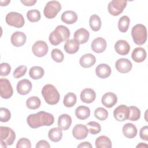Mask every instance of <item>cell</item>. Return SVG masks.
Instances as JSON below:
<instances>
[{
    "mask_svg": "<svg viewBox=\"0 0 148 148\" xmlns=\"http://www.w3.org/2000/svg\"><path fill=\"white\" fill-rule=\"evenodd\" d=\"M28 125L32 128H37L42 126H50L54 122V118L51 113L40 111L29 114L27 118Z\"/></svg>",
    "mask_w": 148,
    "mask_h": 148,
    "instance_id": "1",
    "label": "cell"
},
{
    "mask_svg": "<svg viewBox=\"0 0 148 148\" xmlns=\"http://www.w3.org/2000/svg\"><path fill=\"white\" fill-rule=\"evenodd\" d=\"M69 36V29L66 26L60 25H58L55 29L50 33L49 37V40L51 45L56 46L62 42L68 40Z\"/></svg>",
    "mask_w": 148,
    "mask_h": 148,
    "instance_id": "2",
    "label": "cell"
},
{
    "mask_svg": "<svg viewBox=\"0 0 148 148\" xmlns=\"http://www.w3.org/2000/svg\"><path fill=\"white\" fill-rule=\"evenodd\" d=\"M42 94L45 102L49 105H56L60 100V94L53 84H47L44 86L42 90Z\"/></svg>",
    "mask_w": 148,
    "mask_h": 148,
    "instance_id": "3",
    "label": "cell"
},
{
    "mask_svg": "<svg viewBox=\"0 0 148 148\" xmlns=\"http://www.w3.org/2000/svg\"><path fill=\"white\" fill-rule=\"evenodd\" d=\"M131 36L135 44L138 45L144 44L147 40V36L146 27L141 24H136L132 28Z\"/></svg>",
    "mask_w": 148,
    "mask_h": 148,
    "instance_id": "4",
    "label": "cell"
},
{
    "mask_svg": "<svg viewBox=\"0 0 148 148\" xmlns=\"http://www.w3.org/2000/svg\"><path fill=\"white\" fill-rule=\"evenodd\" d=\"M5 20L6 23L16 28H21L25 23V20L23 15L19 13L11 12L6 16Z\"/></svg>",
    "mask_w": 148,
    "mask_h": 148,
    "instance_id": "5",
    "label": "cell"
},
{
    "mask_svg": "<svg viewBox=\"0 0 148 148\" xmlns=\"http://www.w3.org/2000/svg\"><path fill=\"white\" fill-rule=\"evenodd\" d=\"M61 9V5L57 1L48 2L43 10V14L47 18H53Z\"/></svg>",
    "mask_w": 148,
    "mask_h": 148,
    "instance_id": "6",
    "label": "cell"
},
{
    "mask_svg": "<svg viewBox=\"0 0 148 148\" xmlns=\"http://www.w3.org/2000/svg\"><path fill=\"white\" fill-rule=\"evenodd\" d=\"M16 139L14 131L8 127H0V142L6 143L8 146L12 145Z\"/></svg>",
    "mask_w": 148,
    "mask_h": 148,
    "instance_id": "7",
    "label": "cell"
},
{
    "mask_svg": "<svg viewBox=\"0 0 148 148\" xmlns=\"http://www.w3.org/2000/svg\"><path fill=\"white\" fill-rule=\"evenodd\" d=\"M127 1L124 0H113L110 1L108 6L109 13L113 16H118L121 13L126 7Z\"/></svg>",
    "mask_w": 148,
    "mask_h": 148,
    "instance_id": "8",
    "label": "cell"
},
{
    "mask_svg": "<svg viewBox=\"0 0 148 148\" xmlns=\"http://www.w3.org/2000/svg\"><path fill=\"white\" fill-rule=\"evenodd\" d=\"M13 93L12 86L9 80L5 78L0 79V95L3 99L10 98Z\"/></svg>",
    "mask_w": 148,
    "mask_h": 148,
    "instance_id": "9",
    "label": "cell"
},
{
    "mask_svg": "<svg viewBox=\"0 0 148 148\" xmlns=\"http://www.w3.org/2000/svg\"><path fill=\"white\" fill-rule=\"evenodd\" d=\"M130 115L129 107L125 105H121L114 109L113 116L118 121H124L128 119Z\"/></svg>",
    "mask_w": 148,
    "mask_h": 148,
    "instance_id": "10",
    "label": "cell"
},
{
    "mask_svg": "<svg viewBox=\"0 0 148 148\" xmlns=\"http://www.w3.org/2000/svg\"><path fill=\"white\" fill-rule=\"evenodd\" d=\"M49 47L47 44L43 40L36 41L32 47L34 54L38 57L45 56L48 52Z\"/></svg>",
    "mask_w": 148,
    "mask_h": 148,
    "instance_id": "11",
    "label": "cell"
},
{
    "mask_svg": "<svg viewBox=\"0 0 148 148\" xmlns=\"http://www.w3.org/2000/svg\"><path fill=\"white\" fill-rule=\"evenodd\" d=\"M115 66L119 72L121 73H126L131 70L132 64L127 58H121L116 61Z\"/></svg>",
    "mask_w": 148,
    "mask_h": 148,
    "instance_id": "12",
    "label": "cell"
},
{
    "mask_svg": "<svg viewBox=\"0 0 148 148\" xmlns=\"http://www.w3.org/2000/svg\"><path fill=\"white\" fill-rule=\"evenodd\" d=\"M88 130L86 125L83 124L76 125L72 130V135L73 137L77 140L85 139L88 135Z\"/></svg>",
    "mask_w": 148,
    "mask_h": 148,
    "instance_id": "13",
    "label": "cell"
},
{
    "mask_svg": "<svg viewBox=\"0 0 148 148\" xmlns=\"http://www.w3.org/2000/svg\"><path fill=\"white\" fill-rule=\"evenodd\" d=\"M32 83L28 79H24L20 80L17 84V91L20 95L28 94L32 90Z\"/></svg>",
    "mask_w": 148,
    "mask_h": 148,
    "instance_id": "14",
    "label": "cell"
},
{
    "mask_svg": "<svg viewBox=\"0 0 148 148\" xmlns=\"http://www.w3.org/2000/svg\"><path fill=\"white\" fill-rule=\"evenodd\" d=\"M27 37L24 32L16 31L14 32L10 38L12 44L15 47H21L24 45L26 42Z\"/></svg>",
    "mask_w": 148,
    "mask_h": 148,
    "instance_id": "15",
    "label": "cell"
},
{
    "mask_svg": "<svg viewBox=\"0 0 148 148\" xmlns=\"http://www.w3.org/2000/svg\"><path fill=\"white\" fill-rule=\"evenodd\" d=\"M91 49L95 53H101L103 52L107 46V43L105 39L98 37L93 40L91 45Z\"/></svg>",
    "mask_w": 148,
    "mask_h": 148,
    "instance_id": "16",
    "label": "cell"
},
{
    "mask_svg": "<svg viewBox=\"0 0 148 148\" xmlns=\"http://www.w3.org/2000/svg\"><path fill=\"white\" fill-rule=\"evenodd\" d=\"M89 36V32L85 28H81L75 32L73 39L77 41L79 44H83L88 40Z\"/></svg>",
    "mask_w": 148,
    "mask_h": 148,
    "instance_id": "17",
    "label": "cell"
},
{
    "mask_svg": "<svg viewBox=\"0 0 148 148\" xmlns=\"http://www.w3.org/2000/svg\"><path fill=\"white\" fill-rule=\"evenodd\" d=\"M102 103L106 108H110L113 107L117 102V95L111 92H108L103 95L101 99Z\"/></svg>",
    "mask_w": 148,
    "mask_h": 148,
    "instance_id": "18",
    "label": "cell"
},
{
    "mask_svg": "<svg viewBox=\"0 0 148 148\" xmlns=\"http://www.w3.org/2000/svg\"><path fill=\"white\" fill-rule=\"evenodd\" d=\"M96 93L91 88H86L83 90L80 93L81 101L86 103H92L95 99Z\"/></svg>",
    "mask_w": 148,
    "mask_h": 148,
    "instance_id": "19",
    "label": "cell"
},
{
    "mask_svg": "<svg viewBox=\"0 0 148 148\" xmlns=\"http://www.w3.org/2000/svg\"><path fill=\"white\" fill-rule=\"evenodd\" d=\"M114 50L119 54L125 56L129 53L130 46L126 40H119L114 45Z\"/></svg>",
    "mask_w": 148,
    "mask_h": 148,
    "instance_id": "20",
    "label": "cell"
},
{
    "mask_svg": "<svg viewBox=\"0 0 148 148\" xmlns=\"http://www.w3.org/2000/svg\"><path fill=\"white\" fill-rule=\"evenodd\" d=\"M112 72L110 67L106 64H99L95 68V73L97 76L101 79L108 77Z\"/></svg>",
    "mask_w": 148,
    "mask_h": 148,
    "instance_id": "21",
    "label": "cell"
},
{
    "mask_svg": "<svg viewBox=\"0 0 148 148\" xmlns=\"http://www.w3.org/2000/svg\"><path fill=\"white\" fill-rule=\"evenodd\" d=\"M95 57L91 53H87L82 56L79 60L80 65L84 68L91 67L95 64Z\"/></svg>",
    "mask_w": 148,
    "mask_h": 148,
    "instance_id": "22",
    "label": "cell"
},
{
    "mask_svg": "<svg viewBox=\"0 0 148 148\" xmlns=\"http://www.w3.org/2000/svg\"><path fill=\"white\" fill-rule=\"evenodd\" d=\"M61 19L62 22L67 24H72L77 20V15L73 10H66L62 13Z\"/></svg>",
    "mask_w": 148,
    "mask_h": 148,
    "instance_id": "23",
    "label": "cell"
},
{
    "mask_svg": "<svg viewBox=\"0 0 148 148\" xmlns=\"http://www.w3.org/2000/svg\"><path fill=\"white\" fill-rule=\"evenodd\" d=\"M131 57L136 62H142L146 58V52L144 48L141 47H136L132 52Z\"/></svg>",
    "mask_w": 148,
    "mask_h": 148,
    "instance_id": "24",
    "label": "cell"
},
{
    "mask_svg": "<svg viewBox=\"0 0 148 148\" xmlns=\"http://www.w3.org/2000/svg\"><path fill=\"white\" fill-rule=\"evenodd\" d=\"M72 124L71 117L67 114H62L58 117V126L62 130H67Z\"/></svg>",
    "mask_w": 148,
    "mask_h": 148,
    "instance_id": "25",
    "label": "cell"
},
{
    "mask_svg": "<svg viewBox=\"0 0 148 148\" xmlns=\"http://www.w3.org/2000/svg\"><path fill=\"white\" fill-rule=\"evenodd\" d=\"M123 135L127 138H134L137 135V128L135 125L132 123H127L124 124L122 128Z\"/></svg>",
    "mask_w": 148,
    "mask_h": 148,
    "instance_id": "26",
    "label": "cell"
},
{
    "mask_svg": "<svg viewBox=\"0 0 148 148\" xmlns=\"http://www.w3.org/2000/svg\"><path fill=\"white\" fill-rule=\"evenodd\" d=\"M79 43L75 39H69L66 41L64 49L68 54H74L77 52L79 49Z\"/></svg>",
    "mask_w": 148,
    "mask_h": 148,
    "instance_id": "27",
    "label": "cell"
},
{
    "mask_svg": "<svg viewBox=\"0 0 148 148\" xmlns=\"http://www.w3.org/2000/svg\"><path fill=\"white\" fill-rule=\"evenodd\" d=\"M95 144L97 148H111L112 146L110 139L104 135L98 137L95 140Z\"/></svg>",
    "mask_w": 148,
    "mask_h": 148,
    "instance_id": "28",
    "label": "cell"
},
{
    "mask_svg": "<svg viewBox=\"0 0 148 148\" xmlns=\"http://www.w3.org/2000/svg\"><path fill=\"white\" fill-rule=\"evenodd\" d=\"M75 115L80 120H86L90 115V109L86 106H79L75 110Z\"/></svg>",
    "mask_w": 148,
    "mask_h": 148,
    "instance_id": "29",
    "label": "cell"
},
{
    "mask_svg": "<svg viewBox=\"0 0 148 148\" xmlns=\"http://www.w3.org/2000/svg\"><path fill=\"white\" fill-rule=\"evenodd\" d=\"M48 137L50 140L54 142H59L62 137V130L59 127L53 128L49 131Z\"/></svg>",
    "mask_w": 148,
    "mask_h": 148,
    "instance_id": "30",
    "label": "cell"
},
{
    "mask_svg": "<svg viewBox=\"0 0 148 148\" xmlns=\"http://www.w3.org/2000/svg\"><path fill=\"white\" fill-rule=\"evenodd\" d=\"M45 73V71L43 68L38 66H34L30 68L29 71V76L34 80H37L42 78Z\"/></svg>",
    "mask_w": 148,
    "mask_h": 148,
    "instance_id": "31",
    "label": "cell"
},
{
    "mask_svg": "<svg viewBox=\"0 0 148 148\" xmlns=\"http://www.w3.org/2000/svg\"><path fill=\"white\" fill-rule=\"evenodd\" d=\"M89 24L91 29L94 31H98L101 27V21L100 17L97 14H92L90 16Z\"/></svg>",
    "mask_w": 148,
    "mask_h": 148,
    "instance_id": "32",
    "label": "cell"
},
{
    "mask_svg": "<svg viewBox=\"0 0 148 148\" xmlns=\"http://www.w3.org/2000/svg\"><path fill=\"white\" fill-rule=\"evenodd\" d=\"M130 19L127 16H123L120 18L118 22V28L121 32H126L129 28Z\"/></svg>",
    "mask_w": 148,
    "mask_h": 148,
    "instance_id": "33",
    "label": "cell"
},
{
    "mask_svg": "<svg viewBox=\"0 0 148 148\" xmlns=\"http://www.w3.org/2000/svg\"><path fill=\"white\" fill-rule=\"evenodd\" d=\"M41 105L40 99L36 96H32L26 101V106L29 109H36Z\"/></svg>",
    "mask_w": 148,
    "mask_h": 148,
    "instance_id": "34",
    "label": "cell"
},
{
    "mask_svg": "<svg viewBox=\"0 0 148 148\" xmlns=\"http://www.w3.org/2000/svg\"><path fill=\"white\" fill-rule=\"evenodd\" d=\"M76 95L73 92H68L66 94L63 100V103L67 108L73 106L76 103Z\"/></svg>",
    "mask_w": 148,
    "mask_h": 148,
    "instance_id": "35",
    "label": "cell"
},
{
    "mask_svg": "<svg viewBox=\"0 0 148 148\" xmlns=\"http://www.w3.org/2000/svg\"><path fill=\"white\" fill-rule=\"evenodd\" d=\"M41 17L40 12L37 9H32L27 12V19L32 23L38 21Z\"/></svg>",
    "mask_w": 148,
    "mask_h": 148,
    "instance_id": "36",
    "label": "cell"
},
{
    "mask_svg": "<svg viewBox=\"0 0 148 148\" xmlns=\"http://www.w3.org/2000/svg\"><path fill=\"white\" fill-rule=\"evenodd\" d=\"M88 132L92 135H96L101 132V127L100 124L95 121H90L86 124Z\"/></svg>",
    "mask_w": 148,
    "mask_h": 148,
    "instance_id": "37",
    "label": "cell"
},
{
    "mask_svg": "<svg viewBox=\"0 0 148 148\" xmlns=\"http://www.w3.org/2000/svg\"><path fill=\"white\" fill-rule=\"evenodd\" d=\"M129 109H130V115L128 117V120L131 121L138 120L140 117V109L135 106H131L129 107Z\"/></svg>",
    "mask_w": 148,
    "mask_h": 148,
    "instance_id": "38",
    "label": "cell"
},
{
    "mask_svg": "<svg viewBox=\"0 0 148 148\" xmlns=\"http://www.w3.org/2000/svg\"><path fill=\"white\" fill-rule=\"evenodd\" d=\"M94 116L97 119L103 121L108 118V112L106 109L99 107L94 110Z\"/></svg>",
    "mask_w": 148,
    "mask_h": 148,
    "instance_id": "39",
    "label": "cell"
},
{
    "mask_svg": "<svg viewBox=\"0 0 148 148\" xmlns=\"http://www.w3.org/2000/svg\"><path fill=\"white\" fill-rule=\"evenodd\" d=\"M52 59L57 62H61L64 60V54L58 49H54L52 50L51 53Z\"/></svg>",
    "mask_w": 148,
    "mask_h": 148,
    "instance_id": "40",
    "label": "cell"
},
{
    "mask_svg": "<svg viewBox=\"0 0 148 148\" xmlns=\"http://www.w3.org/2000/svg\"><path fill=\"white\" fill-rule=\"evenodd\" d=\"M1 121L5 123L8 121L11 118V113L9 109L5 108H1L0 109Z\"/></svg>",
    "mask_w": 148,
    "mask_h": 148,
    "instance_id": "41",
    "label": "cell"
},
{
    "mask_svg": "<svg viewBox=\"0 0 148 148\" xmlns=\"http://www.w3.org/2000/svg\"><path fill=\"white\" fill-rule=\"evenodd\" d=\"M27 66L25 65H20L17 67L13 72V77L14 78H20L24 76L27 72Z\"/></svg>",
    "mask_w": 148,
    "mask_h": 148,
    "instance_id": "42",
    "label": "cell"
},
{
    "mask_svg": "<svg viewBox=\"0 0 148 148\" xmlns=\"http://www.w3.org/2000/svg\"><path fill=\"white\" fill-rule=\"evenodd\" d=\"M11 71V67L8 63L2 62L0 65V75L1 76H8Z\"/></svg>",
    "mask_w": 148,
    "mask_h": 148,
    "instance_id": "43",
    "label": "cell"
},
{
    "mask_svg": "<svg viewBox=\"0 0 148 148\" xmlns=\"http://www.w3.org/2000/svg\"><path fill=\"white\" fill-rule=\"evenodd\" d=\"M17 148H31V143L29 139L26 138H20L16 145Z\"/></svg>",
    "mask_w": 148,
    "mask_h": 148,
    "instance_id": "44",
    "label": "cell"
},
{
    "mask_svg": "<svg viewBox=\"0 0 148 148\" xmlns=\"http://www.w3.org/2000/svg\"><path fill=\"white\" fill-rule=\"evenodd\" d=\"M139 135L142 140L145 141L148 140V127L147 125L141 128L139 132Z\"/></svg>",
    "mask_w": 148,
    "mask_h": 148,
    "instance_id": "45",
    "label": "cell"
},
{
    "mask_svg": "<svg viewBox=\"0 0 148 148\" xmlns=\"http://www.w3.org/2000/svg\"><path fill=\"white\" fill-rule=\"evenodd\" d=\"M50 148V146L49 142L45 140H39L36 145V148Z\"/></svg>",
    "mask_w": 148,
    "mask_h": 148,
    "instance_id": "46",
    "label": "cell"
},
{
    "mask_svg": "<svg viewBox=\"0 0 148 148\" xmlns=\"http://www.w3.org/2000/svg\"><path fill=\"white\" fill-rule=\"evenodd\" d=\"M21 2L23 3L25 6H31L35 5V3L36 2V0H21Z\"/></svg>",
    "mask_w": 148,
    "mask_h": 148,
    "instance_id": "47",
    "label": "cell"
},
{
    "mask_svg": "<svg viewBox=\"0 0 148 148\" xmlns=\"http://www.w3.org/2000/svg\"><path fill=\"white\" fill-rule=\"evenodd\" d=\"M78 148H91L92 147V145H91V143L88 142H82L80 143L78 146H77Z\"/></svg>",
    "mask_w": 148,
    "mask_h": 148,
    "instance_id": "48",
    "label": "cell"
},
{
    "mask_svg": "<svg viewBox=\"0 0 148 148\" xmlns=\"http://www.w3.org/2000/svg\"><path fill=\"white\" fill-rule=\"evenodd\" d=\"M10 2V0H5V1H1V6H7Z\"/></svg>",
    "mask_w": 148,
    "mask_h": 148,
    "instance_id": "49",
    "label": "cell"
},
{
    "mask_svg": "<svg viewBox=\"0 0 148 148\" xmlns=\"http://www.w3.org/2000/svg\"><path fill=\"white\" fill-rule=\"evenodd\" d=\"M148 147V145L145 143H140L139 144H138L137 146H136V147H142V148H144V147Z\"/></svg>",
    "mask_w": 148,
    "mask_h": 148,
    "instance_id": "50",
    "label": "cell"
}]
</instances>
